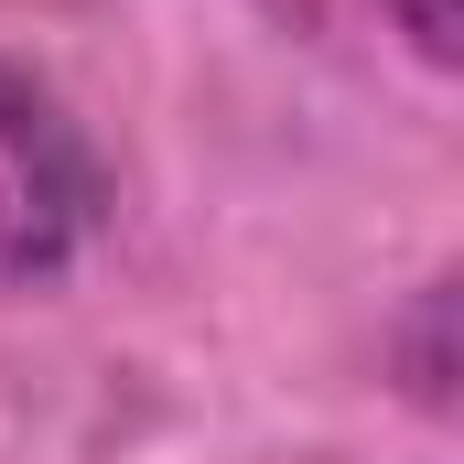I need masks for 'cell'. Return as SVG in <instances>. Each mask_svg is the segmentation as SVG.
Segmentation results:
<instances>
[{
	"mask_svg": "<svg viewBox=\"0 0 464 464\" xmlns=\"http://www.w3.org/2000/svg\"><path fill=\"white\" fill-rule=\"evenodd\" d=\"M98 227V151L22 65H0V292L54 281Z\"/></svg>",
	"mask_w": 464,
	"mask_h": 464,
	"instance_id": "cell-1",
	"label": "cell"
},
{
	"mask_svg": "<svg viewBox=\"0 0 464 464\" xmlns=\"http://www.w3.org/2000/svg\"><path fill=\"white\" fill-rule=\"evenodd\" d=\"M389 22H400L432 65H454V0H389Z\"/></svg>",
	"mask_w": 464,
	"mask_h": 464,
	"instance_id": "cell-2",
	"label": "cell"
}]
</instances>
